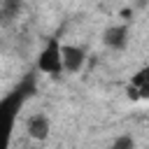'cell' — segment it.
Instances as JSON below:
<instances>
[{
  "instance_id": "cell-1",
  "label": "cell",
  "mask_w": 149,
  "mask_h": 149,
  "mask_svg": "<svg viewBox=\"0 0 149 149\" xmlns=\"http://www.w3.org/2000/svg\"><path fill=\"white\" fill-rule=\"evenodd\" d=\"M37 70L44 72V74H51V77H56V74L63 72V65H61V42L56 37L49 40L47 47L40 51V56H37Z\"/></svg>"
},
{
  "instance_id": "cell-2",
  "label": "cell",
  "mask_w": 149,
  "mask_h": 149,
  "mask_svg": "<svg viewBox=\"0 0 149 149\" xmlns=\"http://www.w3.org/2000/svg\"><path fill=\"white\" fill-rule=\"evenodd\" d=\"M86 63V51L79 47V44H61V65H63V72H79Z\"/></svg>"
},
{
  "instance_id": "cell-3",
  "label": "cell",
  "mask_w": 149,
  "mask_h": 149,
  "mask_svg": "<svg viewBox=\"0 0 149 149\" xmlns=\"http://www.w3.org/2000/svg\"><path fill=\"white\" fill-rule=\"evenodd\" d=\"M130 42V30L126 23H114V26H107L105 33H102V44L112 51H123Z\"/></svg>"
},
{
  "instance_id": "cell-4",
  "label": "cell",
  "mask_w": 149,
  "mask_h": 149,
  "mask_svg": "<svg viewBox=\"0 0 149 149\" xmlns=\"http://www.w3.org/2000/svg\"><path fill=\"white\" fill-rule=\"evenodd\" d=\"M49 133H51V123H49L47 114H40L37 112V114L28 116V121H26V135L33 142H44L49 137Z\"/></svg>"
},
{
  "instance_id": "cell-5",
  "label": "cell",
  "mask_w": 149,
  "mask_h": 149,
  "mask_svg": "<svg viewBox=\"0 0 149 149\" xmlns=\"http://www.w3.org/2000/svg\"><path fill=\"white\" fill-rule=\"evenodd\" d=\"M147 95H149L147 70H140L135 77H130V84H128V98H130V100H144Z\"/></svg>"
},
{
  "instance_id": "cell-6",
  "label": "cell",
  "mask_w": 149,
  "mask_h": 149,
  "mask_svg": "<svg viewBox=\"0 0 149 149\" xmlns=\"http://www.w3.org/2000/svg\"><path fill=\"white\" fill-rule=\"evenodd\" d=\"M21 12V0H0V23H12Z\"/></svg>"
},
{
  "instance_id": "cell-7",
  "label": "cell",
  "mask_w": 149,
  "mask_h": 149,
  "mask_svg": "<svg viewBox=\"0 0 149 149\" xmlns=\"http://www.w3.org/2000/svg\"><path fill=\"white\" fill-rule=\"evenodd\" d=\"M109 149H135V137L128 135V133H123V135L114 137V142H112Z\"/></svg>"
}]
</instances>
